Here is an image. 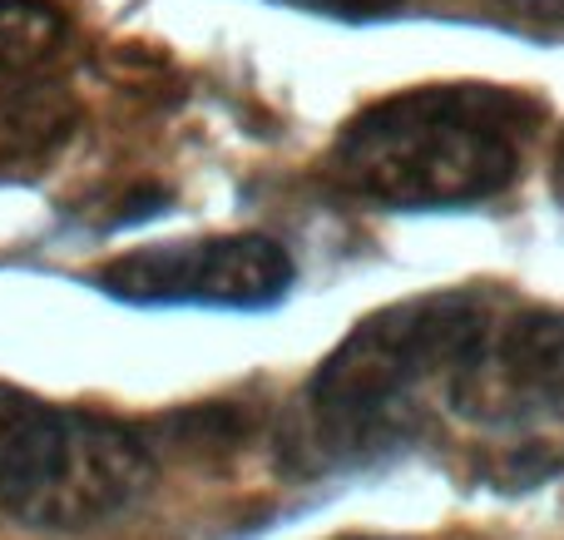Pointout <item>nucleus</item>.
Returning a JSON list of instances; mask_svg holds the SVG:
<instances>
[{"label": "nucleus", "mask_w": 564, "mask_h": 540, "mask_svg": "<svg viewBox=\"0 0 564 540\" xmlns=\"http://www.w3.org/2000/svg\"><path fill=\"white\" fill-rule=\"evenodd\" d=\"M35 412V402H30L25 392H15V387L0 382V452H6V442L20 432V422Z\"/></svg>", "instance_id": "8"}, {"label": "nucleus", "mask_w": 564, "mask_h": 540, "mask_svg": "<svg viewBox=\"0 0 564 540\" xmlns=\"http://www.w3.org/2000/svg\"><path fill=\"white\" fill-rule=\"evenodd\" d=\"M292 6H307V10H327V15H391L401 10L406 0H292Z\"/></svg>", "instance_id": "7"}, {"label": "nucleus", "mask_w": 564, "mask_h": 540, "mask_svg": "<svg viewBox=\"0 0 564 540\" xmlns=\"http://www.w3.org/2000/svg\"><path fill=\"white\" fill-rule=\"evenodd\" d=\"M496 307L476 288L416 293L361 317L307 377L288 422L302 472H357L411 446L456 397Z\"/></svg>", "instance_id": "1"}, {"label": "nucleus", "mask_w": 564, "mask_h": 540, "mask_svg": "<svg viewBox=\"0 0 564 540\" xmlns=\"http://www.w3.org/2000/svg\"><path fill=\"white\" fill-rule=\"evenodd\" d=\"M149 486V442L99 412L35 407L0 452V511L25 531H99L134 511Z\"/></svg>", "instance_id": "3"}, {"label": "nucleus", "mask_w": 564, "mask_h": 540, "mask_svg": "<svg viewBox=\"0 0 564 540\" xmlns=\"http://www.w3.org/2000/svg\"><path fill=\"white\" fill-rule=\"evenodd\" d=\"M540 125L530 95L500 85H416L341 125L332 174L387 208H460L506 194Z\"/></svg>", "instance_id": "2"}, {"label": "nucleus", "mask_w": 564, "mask_h": 540, "mask_svg": "<svg viewBox=\"0 0 564 540\" xmlns=\"http://www.w3.org/2000/svg\"><path fill=\"white\" fill-rule=\"evenodd\" d=\"M69 125H75V105L59 89H0V164L50 154L69 134Z\"/></svg>", "instance_id": "5"}, {"label": "nucleus", "mask_w": 564, "mask_h": 540, "mask_svg": "<svg viewBox=\"0 0 564 540\" xmlns=\"http://www.w3.org/2000/svg\"><path fill=\"white\" fill-rule=\"evenodd\" d=\"M124 303H194V307H268L292 288L288 248L263 234L178 238L109 258L95 273Z\"/></svg>", "instance_id": "4"}, {"label": "nucleus", "mask_w": 564, "mask_h": 540, "mask_svg": "<svg viewBox=\"0 0 564 540\" xmlns=\"http://www.w3.org/2000/svg\"><path fill=\"white\" fill-rule=\"evenodd\" d=\"M69 35V20L50 0H0V75H30Z\"/></svg>", "instance_id": "6"}, {"label": "nucleus", "mask_w": 564, "mask_h": 540, "mask_svg": "<svg viewBox=\"0 0 564 540\" xmlns=\"http://www.w3.org/2000/svg\"><path fill=\"white\" fill-rule=\"evenodd\" d=\"M555 194L564 198V134H560V144H555Z\"/></svg>", "instance_id": "9"}]
</instances>
